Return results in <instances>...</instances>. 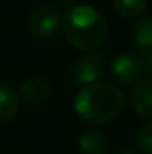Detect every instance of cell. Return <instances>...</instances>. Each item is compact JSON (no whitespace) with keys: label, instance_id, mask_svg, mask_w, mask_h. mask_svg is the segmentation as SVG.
<instances>
[{"label":"cell","instance_id":"1","mask_svg":"<svg viewBox=\"0 0 152 154\" xmlns=\"http://www.w3.org/2000/svg\"><path fill=\"white\" fill-rule=\"evenodd\" d=\"M74 109L90 124H106L122 113L123 95L111 82L97 81L81 88L74 100Z\"/></svg>","mask_w":152,"mask_h":154},{"label":"cell","instance_id":"2","mask_svg":"<svg viewBox=\"0 0 152 154\" xmlns=\"http://www.w3.org/2000/svg\"><path fill=\"white\" fill-rule=\"evenodd\" d=\"M63 34L72 47L90 52L106 41L108 20L91 5H75L63 20Z\"/></svg>","mask_w":152,"mask_h":154},{"label":"cell","instance_id":"3","mask_svg":"<svg viewBox=\"0 0 152 154\" xmlns=\"http://www.w3.org/2000/svg\"><path fill=\"white\" fill-rule=\"evenodd\" d=\"M106 68V61L100 54L97 52H90L86 56H82L81 59H77L75 63L70 66L68 77L74 84L79 86H86V84H93L97 82Z\"/></svg>","mask_w":152,"mask_h":154},{"label":"cell","instance_id":"4","mask_svg":"<svg viewBox=\"0 0 152 154\" xmlns=\"http://www.w3.org/2000/svg\"><path fill=\"white\" fill-rule=\"evenodd\" d=\"M59 23V11L52 5H41L31 13L27 20V29L36 39H48L57 32Z\"/></svg>","mask_w":152,"mask_h":154},{"label":"cell","instance_id":"5","mask_svg":"<svg viewBox=\"0 0 152 154\" xmlns=\"http://www.w3.org/2000/svg\"><path fill=\"white\" fill-rule=\"evenodd\" d=\"M141 74H143V68H141L140 57L134 54L123 52V54H118L111 61V75L122 84H131L140 81Z\"/></svg>","mask_w":152,"mask_h":154},{"label":"cell","instance_id":"6","mask_svg":"<svg viewBox=\"0 0 152 154\" xmlns=\"http://www.w3.org/2000/svg\"><path fill=\"white\" fill-rule=\"evenodd\" d=\"M132 109L140 116L152 118V79H140L129 95Z\"/></svg>","mask_w":152,"mask_h":154},{"label":"cell","instance_id":"7","mask_svg":"<svg viewBox=\"0 0 152 154\" xmlns=\"http://www.w3.org/2000/svg\"><path fill=\"white\" fill-rule=\"evenodd\" d=\"M50 84L43 77H29L20 84V97L31 104H43L50 99Z\"/></svg>","mask_w":152,"mask_h":154},{"label":"cell","instance_id":"8","mask_svg":"<svg viewBox=\"0 0 152 154\" xmlns=\"http://www.w3.org/2000/svg\"><path fill=\"white\" fill-rule=\"evenodd\" d=\"M79 149L82 154H109L111 140L106 133L99 129H90L79 136Z\"/></svg>","mask_w":152,"mask_h":154},{"label":"cell","instance_id":"9","mask_svg":"<svg viewBox=\"0 0 152 154\" xmlns=\"http://www.w3.org/2000/svg\"><path fill=\"white\" fill-rule=\"evenodd\" d=\"M18 113V95L9 86L0 84V124H7Z\"/></svg>","mask_w":152,"mask_h":154},{"label":"cell","instance_id":"10","mask_svg":"<svg viewBox=\"0 0 152 154\" xmlns=\"http://www.w3.org/2000/svg\"><path fill=\"white\" fill-rule=\"evenodd\" d=\"M131 38L134 45L143 50L152 48V16H141L131 29Z\"/></svg>","mask_w":152,"mask_h":154},{"label":"cell","instance_id":"11","mask_svg":"<svg viewBox=\"0 0 152 154\" xmlns=\"http://www.w3.org/2000/svg\"><path fill=\"white\" fill-rule=\"evenodd\" d=\"M114 11L123 18H136L147 11L145 0H114Z\"/></svg>","mask_w":152,"mask_h":154},{"label":"cell","instance_id":"12","mask_svg":"<svg viewBox=\"0 0 152 154\" xmlns=\"http://www.w3.org/2000/svg\"><path fill=\"white\" fill-rule=\"evenodd\" d=\"M136 147L141 154H152V122L141 125L136 134Z\"/></svg>","mask_w":152,"mask_h":154},{"label":"cell","instance_id":"13","mask_svg":"<svg viewBox=\"0 0 152 154\" xmlns=\"http://www.w3.org/2000/svg\"><path fill=\"white\" fill-rule=\"evenodd\" d=\"M138 57H140V63H141L143 72L152 75V48H143Z\"/></svg>","mask_w":152,"mask_h":154},{"label":"cell","instance_id":"14","mask_svg":"<svg viewBox=\"0 0 152 154\" xmlns=\"http://www.w3.org/2000/svg\"><path fill=\"white\" fill-rule=\"evenodd\" d=\"M61 7H65V9H72L74 7V4H75V0H56Z\"/></svg>","mask_w":152,"mask_h":154},{"label":"cell","instance_id":"15","mask_svg":"<svg viewBox=\"0 0 152 154\" xmlns=\"http://www.w3.org/2000/svg\"><path fill=\"white\" fill-rule=\"evenodd\" d=\"M118 154H134V152H131V151H120Z\"/></svg>","mask_w":152,"mask_h":154}]
</instances>
